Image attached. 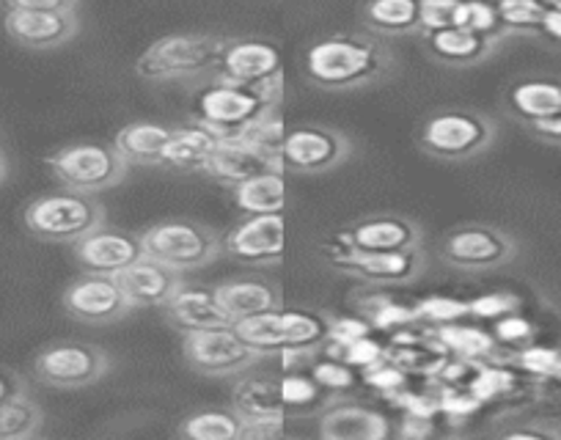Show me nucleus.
<instances>
[{
  "mask_svg": "<svg viewBox=\"0 0 561 440\" xmlns=\"http://www.w3.org/2000/svg\"><path fill=\"white\" fill-rule=\"evenodd\" d=\"M306 80L317 89L360 91L397 72V56L375 34H331L311 42L304 53Z\"/></svg>",
  "mask_w": 561,
  "mask_h": 440,
  "instance_id": "obj_1",
  "label": "nucleus"
},
{
  "mask_svg": "<svg viewBox=\"0 0 561 440\" xmlns=\"http://www.w3.org/2000/svg\"><path fill=\"white\" fill-rule=\"evenodd\" d=\"M284 80L270 85H242L213 74V83L198 91L193 121L224 138H251L270 116L278 114Z\"/></svg>",
  "mask_w": 561,
  "mask_h": 440,
  "instance_id": "obj_2",
  "label": "nucleus"
},
{
  "mask_svg": "<svg viewBox=\"0 0 561 440\" xmlns=\"http://www.w3.org/2000/svg\"><path fill=\"white\" fill-rule=\"evenodd\" d=\"M226 42L213 34L160 36L135 58V74L147 83H198L218 72Z\"/></svg>",
  "mask_w": 561,
  "mask_h": 440,
  "instance_id": "obj_3",
  "label": "nucleus"
},
{
  "mask_svg": "<svg viewBox=\"0 0 561 440\" xmlns=\"http://www.w3.org/2000/svg\"><path fill=\"white\" fill-rule=\"evenodd\" d=\"M499 141L493 116L473 107H440L419 132L421 152L444 163H468L482 158Z\"/></svg>",
  "mask_w": 561,
  "mask_h": 440,
  "instance_id": "obj_4",
  "label": "nucleus"
},
{
  "mask_svg": "<svg viewBox=\"0 0 561 440\" xmlns=\"http://www.w3.org/2000/svg\"><path fill=\"white\" fill-rule=\"evenodd\" d=\"M25 229L42 243L75 245L85 234L105 227V207L94 196L75 190L47 193L23 209Z\"/></svg>",
  "mask_w": 561,
  "mask_h": 440,
  "instance_id": "obj_5",
  "label": "nucleus"
},
{
  "mask_svg": "<svg viewBox=\"0 0 561 440\" xmlns=\"http://www.w3.org/2000/svg\"><path fill=\"white\" fill-rule=\"evenodd\" d=\"M45 163L64 190L85 193V196H100V193L122 185L129 171V163L122 158V152L113 143L100 141L69 143V147L53 152Z\"/></svg>",
  "mask_w": 561,
  "mask_h": 440,
  "instance_id": "obj_6",
  "label": "nucleus"
},
{
  "mask_svg": "<svg viewBox=\"0 0 561 440\" xmlns=\"http://www.w3.org/2000/svg\"><path fill=\"white\" fill-rule=\"evenodd\" d=\"M140 245H144V254L165 262L180 273L207 267L209 262L224 254L220 234H215L204 223L185 218L160 220V223L149 227L147 232H140Z\"/></svg>",
  "mask_w": 561,
  "mask_h": 440,
  "instance_id": "obj_7",
  "label": "nucleus"
},
{
  "mask_svg": "<svg viewBox=\"0 0 561 440\" xmlns=\"http://www.w3.org/2000/svg\"><path fill=\"white\" fill-rule=\"evenodd\" d=\"M446 267L460 273H493L520 256V243L510 232L488 223H462L438 245Z\"/></svg>",
  "mask_w": 561,
  "mask_h": 440,
  "instance_id": "obj_8",
  "label": "nucleus"
},
{
  "mask_svg": "<svg viewBox=\"0 0 561 440\" xmlns=\"http://www.w3.org/2000/svg\"><path fill=\"white\" fill-rule=\"evenodd\" d=\"M182 356L202 378H237L256 367L264 352L240 339L234 327L226 325L182 334Z\"/></svg>",
  "mask_w": 561,
  "mask_h": 440,
  "instance_id": "obj_9",
  "label": "nucleus"
},
{
  "mask_svg": "<svg viewBox=\"0 0 561 440\" xmlns=\"http://www.w3.org/2000/svg\"><path fill=\"white\" fill-rule=\"evenodd\" d=\"M280 165L300 176H322L353 158V141L336 127L298 125L280 138Z\"/></svg>",
  "mask_w": 561,
  "mask_h": 440,
  "instance_id": "obj_10",
  "label": "nucleus"
},
{
  "mask_svg": "<svg viewBox=\"0 0 561 440\" xmlns=\"http://www.w3.org/2000/svg\"><path fill=\"white\" fill-rule=\"evenodd\" d=\"M111 372L105 350L85 341H53L34 358V374L42 385L58 391H78L100 383Z\"/></svg>",
  "mask_w": 561,
  "mask_h": 440,
  "instance_id": "obj_11",
  "label": "nucleus"
},
{
  "mask_svg": "<svg viewBox=\"0 0 561 440\" xmlns=\"http://www.w3.org/2000/svg\"><path fill=\"white\" fill-rule=\"evenodd\" d=\"M421 243H424V229L419 227V220L399 212H377L364 215L342 229L336 240H331L325 254L331 262L347 251H410L421 248Z\"/></svg>",
  "mask_w": 561,
  "mask_h": 440,
  "instance_id": "obj_12",
  "label": "nucleus"
},
{
  "mask_svg": "<svg viewBox=\"0 0 561 440\" xmlns=\"http://www.w3.org/2000/svg\"><path fill=\"white\" fill-rule=\"evenodd\" d=\"M333 270L353 276L369 287H404L424 276L427 256L424 248L410 251H347L331 259Z\"/></svg>",
  "mask_w": 561,
  "mask_h": 440,
  "instance_id": "obj_13",
  "label": "nucleus"
},
{
  "mask_svg": "<svg viewBox=\"0 0 561 440\" xmlns=\"http://www.w3.org/2000/svg\"><path fill=\"white\" fill-rule=\"evenodd\" d=\"M64 311L83 325H113L133 311L116 276L83 273L64 289Z\"/></svg>",
  "mask_w": 561,
  "mask_h": 440,
  "instance_id": "obj_14",
  "label": "nucleus"
},
{
  "mask_svg": "<svg viewBox=\"0 0 561 440\" xmlns=\"http://www.w3.org/2000/svg\"><path fill=\"white\" fill-rule=\"evenodd\" d=\"M224 254L242 265H278L284 259V215H242L224 238Z\"/></svg>",
  "mask_w": 561,
  "mask_h": 440,
  "instance_id": "obj_15",
  "label": "nucleus"
},
{
  "mask_svg": "<svg viewBox=\"0 0 561 440\" xmlns=\"http://www.w3.org/2000/svg\"><path fill=\"white\" fill-rule=\"evenodd\" d=\"M284 165H280L278 149L264 147V143L253 141V138H224L215 147L204 174L213 176L220 185L234 187L240 182L253 180V176L275 174Z\"/></svg>",
  "mask_w": 561,
  "mask_h": 440,
  "instance_id": "obj_16",
  "label": "nucleus"
},
{
  "mask_svg": "<svg viewBox=\"0 0 561 440\" xmlns=\"http://www.w3.org/2000/svg\"><path fill=\"white\" fill-rule=\"evenodd\" d=\"M218 78L242 85H270L280 83V53L267 39H229L226 42L224 58H220Z\"/></svg>",
  "mask_w": 561,
  "mask_h": 440,
  "instance_id": "obj_17",
  "label": "nucleus"
},
{
  "mask_svg": "<svg viewBox=\"0 0 561 440\" xmlns=\"http://www.w3.org/2000/svg\"><path fill=\"white\" fill-rule=\"evenodd\" d=\"M3 28L25 50H58L80 34L78 9L72 12H7Z\"/></svg>",
  "mask_w": 561,
  "mask_h": 440,
  "instance_id": "obj_18",
  "label": "nucleus"
},
{
  "mask_svg": "<svg viewBox=\"0 0 561 440\" xmlns=\"http://www.w3.org/2000/svg\"><path fill=\"white\" fill-rule=\"evenodd\" d=\"M116 278L133 309H163L185 287V278L180 270L147 254L124 267Z\"/></svg>",
  "mask_w": 561,
  "mask_h": 440,
  "instance_id": "obj_19",
  "label": "nucleus"
},
{
  "mask_svg": "<svg viewBox=\"0 0 561 440\" xmlns=\"http://www.w3.org/2000/svg\"><path fill=\"white\" fill-rule=\"evenodd\" d=\"M424 39V50L433 58L438 67L446 69H471L493 58L501 50L506 39L501 36H484L462 25H451V28L433 31V34H421Z\"/></svg>",
  "mask_w": 561,
  "mask_h": 440,
  "instance_id": "obj_20",
  "label": "nucleus"
},
{
  "mask_svg": "<svg viewBox=\"0 0 561 440\" xmlns=\"http://www.w3.org/2000/svg\"><path fill=\"white\" fill-rule=\"evenodd\" d=\"M72 248L85 273H105V276H118L124 267H129L135 259L144 256L140 234H129L122 232V229L107 227H100L96 232L85 234Z\"/></svg>",
  "mask_w": 561,
  "mask_h": 440,
  "instance_id": "obj_21",
  "label": "nucleus"
},
{
  "mask_svg": "<svg viewBox=\"0 0 561 440\" xmlns=\"http://www.w3.org/2000/svg\"><path fill=\"white\" fill-rule=\"evenodd\" d=\"M501 107L510 119L523 127L550 119V116L561 114V78L531 74V78L515 80L506 85Z\"/></svg>",
  "mask_w": 561,
  "mask_h": 440,
  "instance_id": "obj_22",
  "label": "nucleus"
},
{
  "mask_svg": "<svg viewBox=\"0 0 561 440\" xmlns=\"http://www.w3.org/2000/svg\"><path fill=\"white\" fill-rule=\"evenodd\" d=\"M413 325L399 327L391 339V347L386 350V358H391L404 374L435 378V374L440 372V367L449 361V350L440 345L435 331H430V327H413Z\"/></svg>",
  "mask_w": 561,
  "mask_h": 440,
  "instance_id": "obj_23",
  "label": "nucleus"
},
{
  "mask_svg": "<svg viewBox=\"0 0 561 440\" xmlns=\"http://www.w3.org/2000/svg\"><path fill=\"white\" fill-rule=\"evenodd\" d=\"M320 435L325 440H382L391 435V424L375 407L333 400L320 413Z\"/></svg>",
  "mask_w": 561,
  "mask_h": 440,
  "instance_id": "obj_24",
  "label": "nucleus"
},
{
  "mask_svg": "<svg viewBox=\"0 0 561 440\" xmlns=\"http://www.w3.org/2000/svg\"><path fill=\"white\" fill-rule=\"evenodd\" d=\"M163 311L165 320H169L176 331H182V334L231 325L229 314L220 309L218 298H215V289L182 287L180 292L163 305Z\"/></svg>",
  "mask_w": 561,
  "mask_h": 440,
  "instance_id": "obj_25",
  "label": "nucleus"
},
{
  "mask_svg": "<svg viewBox=\"0 0 561 440\" xmlns=\"http://www.w3.org/2000/svg\"><path fill=\"white\" fill-rule=\"evenodd\" d=\"M218 141L220 138L215 136L213 130H207L204 125H198V121L174 127L163 154H160V165H163V169L196 171V174H204Z\"/></svg>",
  "mask_w": 561,
  "mask_h": 440,
  "instance_id": "obj_26",
  "label": "nucleus"
},
{
  "mask_svg": "<svg viewBox=\"0 0 561 440\" xmlns=\"http://www.w3.org/2000/svg\"><path fill=\"white\" fill-rule=\"evenodd\" d=\"M360 23L369 34L399 39L421 34V0H364Z\"/></svg>",
  "mask_w": 561,
  "mask_h": 440,
  "instance_id": "obj_27",
  "label": "nucleus"
},
{
  "mask_svg": "<svg viewBox=\"0 0 561 440\" xmlns=\"http://www.w3.org/2000/svg\"><path fill=\"white\" fill-rule=\"evenodd\" d=\"M215 298H218L220 309L229 314L231 322L242 320V316L262 314V311L280 309L278 289L270 281H259V278H231L215 287Z\"/></svg>",
  "mask_w": 561,
  "mask_h": 440,
  "instance_id": "obj_28",
  "label": "nucleus"
},
{
  "mask_svg": "<svg viewBox=\"0 0 561 440\" xmlns=\"http://www.w3.org/2000/svg\"><path fill=\"white\" fill-rule=\"evenodd\" d=\"M231 407L242 421H284L280 380L240 378L231 391Z\"/></svg>",
  "mask_w": 561,
  "mask_h": 440,
  "instance_id": "obj_29",
  "label": "nucleus"
},
{
  "mask_svg": "<svg viewBox=\"0 0 561 440\" xmlns=\"http://www.w3.org/2000/svg\"><path fill=\"white\" fill-rule=\"evenodd\" d=\"M171 130L174 127L160 125V121H133L116 132L113 147L129 165H160V154L169 143Z\"/></svg>",
  "mask_w": 561,
  "mask_h": 440,
  "instance_id": "obj_30",
  "label": "nucleus"
},
{
  "mask_svg": "<svg viewBox=\"0 0 561 440\" xmlns=\"http://www.w3.org/2000/svg\"><path fill=\"white\" fill-rule=\"evenodd\" d=\"M284 196H287V185L280 171L275 174L253 176V180L240 182L231 187V198H234L237 212L242 215H262V212H280L284 209Z\"/></svg>",
  "mask_w": 561,
  "mask_h": 440,
  "instance_id": "obj_31",
  "label": "nucleus"
},
{
  "mask_svg": "<svg viewBox=\"0 0 561 440\" xmlns=\"http://www.w3.org/2000/svg\"><path fill=\"white\" fill-rule=\"evenodd\" d=\"M435 336H438L440 345L449 350V356L455 358H468V361H495L501 352L495 334H488L482 327L446 322V325L435 327Z\"/></svg>",
  "mask_w": 561,
  "mask_h": 440,
  "instance_id": "obj_32",
  "label": "nucleus"
},
{
  "mask_svg": "<svg viewBox=\"0 0 561 440\" xmlns=\"http://www.w3.org/2000/svg\"><path fill=\"white\" fill-rule=\"evenodd\" d=\"M176 435L187 440H237L242 435V418L234 407H204L182 418Z\"/></svg>",
  "mask_w": 561,
  "mask_h": 440,
  "instance_id": "obj_33",
  "label": "nucleus"
},
{
  "mask_svg": "<svg viewBox=\"0 0 561 440\" xmlns=\"http://www.w3.org/2000/svg\"><path fill=\"white\" fill-rule=\"evenodd\" d=\"M45 427V410L28 394L0 402V440L36 438Z\"/></svg>",
  "mask_w": 561,
  "mask_h": 440,
  "instance_id": "obj_34",
  "label": "nucleus"
},
{
  "mask_svg": "<svg viewBox=\"0 0 561 440\" xmlns=\"http://www.w3.org/2000/svg\"><path fill=\"white\" fill-rule=\"evenodd\" d=\"M231 327H234L240 339H245L248 345L262 350L264 356H270V352H280L284 347H287V339H284V322H280V309L262 311V314H253V316H242V320L231 322Z\"/></svg>",
  "mask_w": 561,
  "mask_h": 440,
  "instance_id": "obj_35",
  "label": "nucleus"
},
{
  "mask_svg": "<svg viewBox=\"0 0 561 440\" xmlns=\"http://www.w3.org/2000/svg\"><path fill=\"white\" fill-rule=\"evenodd\" d=\"M280 322H284V339L287 347L284 350H306L317 352L322 345H328V322L314 311H280Z\"/></svg>",
  "mask_w": 561,
  "mask_h": 440,
  "instance_id": "obj_36",
  "label": "nucleus"
},
{
  "mask_svg": "<svg viewBox=\"0 0 561 440\" xmlns=\"http://www.w3.org/2000/svg\"><path fill=\"white\" fill-rule=\"evenodd\" d=\"M499 9L501 28H504L506 39L510 36H531L537 39L539 25H542L545 7L539 0H495Z\"/></svg>",
  "mask_w": 561,
  "mask_h": 440,
  "instance_id": "obj_37",
  "label": "nucleus"
},
{
  "mask_svg": "<svg viewBox=\"0 0 561 440\" xmlns=\"http://www.w3.org/2000/svg\"><path fill=\"white\" fill-rule=\"evenodd\" d=\"M466 0H421V34L462 25Z\"/></svg>",
  "mask_w": 561,
  "mask_h": 440,
  "instance_id": "obj_38",
  "label": "nucleus"
},
{
  "mask_svg": "<svg viewBox=\"0 0 561 440\" xmlns=\"http://www.w3.org/2000/svg\"><path fill=\"white\" fill-rule=\"evenodd\" d=\"M462 28L506 39L504 28H501L499 9H495V3H484V0H466V7H462Z\"/></svg>",
  "mask_w": 561,
  "mask_h": 440,
  "instance_id": "obj_39",
  "label": "nucleus"
},
{
  "mask_svg": "<svg viewBox=\"0 0 561 440\" xmlns=\"http://www.w3.org/2000/svg\"><path fill=\"white\" fill-rule=\"evenodd\" d=\"M364 380H366V385H371L375 391L386 394L388 400H391V396H397L399 391L408 385V374H404L402 369H399L397 363L386 356L364 369Z\"/></svg>",
  "mask_w": 561,
  "mask_h": 440,
  "instance_id": "obj_40",
  "label": "nucleus"
},
{
  "mask_svg": "<svg viewBox=\"0 0 561 440\" xmlns=\"http://www.w3.org/2000/svg\"><path fill=\"white\" fill-rule=\"evenodd\" d=\"M415 322H427V325H446V322H457L460 316L468 314V303L455 298H427L415 305Z\"/></svg>",
  "mask_w": 561,
  "mask_h": 440,
  "instance_id": "obj_41",
  "label": "nucleus"
},
{
  "mask_svg": "<svg viewBox=\"0 0 561 440\" xmlns=\"http://www.w3.org/2000/svg\"><path fill=\"white\" fill-rule=\"evenodd\" d=\"M517 305H520V298H517V294L493 292L471 300V303H468V314L479 316V320H501V316L517 311Z\"/></svg>",
  "mask_w": 561,
  "mask_h": 440,
  "instance_id": "obj_42",
  "label": "nucleus"
},
{
  "mask_svg": "<svg viewBox=\"0 0 561 440\" xmlns=\"http://www.w3.org/2000/svg\"><path fill=\"white\" fill-rule=\"evenodd\" d=\"M280 396H284V405L287 407L309 405V402L320 396V383L298 372H287V378L280 380Z\"/></svg>",
  "mask_w": 561,
  "mask_h": 440,
  "instance_id": "obj_43",
  "label": "nucleus"
},
{
  "mask_svg": "<svg viewBox=\"0 0 561 440\" xmlns=\"http://www.w3.org/2000/svg\"><path fill=\"white\" fill-rule=\"evenodd\" d=\"M371 325L364 316H350V320H333L328 322V345L344 350L347 345H353L355 339H364L369 336Z\"/></svg>",
  "mask_w": 561,
  "mask_h": 440,
  "instance_id": "obj_44",
  "label": "nucleus"
},
{
  "mask_svg": "<svg viewBox=\"0 0 561 440\" xmlns=\"http://www.w3.org/2000/svg\"><path fill=\"white\" fill-rule=\"evenodd\" d=\"M314 380L320 383V389L325 391H344L353 385V369L350 363H344L342 358H331L325 363H317L314 367Z\"/></svg>",
  "mask_w": 561,
  "mask_h": 440,
  "instance_id": "obj_45",
  "label": "nucleus"
},
{
  "mask_svg": "<svg viewBox=\"0 0 561 440\" xmlns=\"http://www.w3.org/2000/svg\"><path fill=\"white\" fill-rule=\"evenodd\" d=\"M369 320L371 327H377V331H399V327L404 325H413L415 322V311L413 309H404V305H397V303H382L380 309L375 311V314L366 316Z\"/></svg>",
  "mask_w": 561,
  "mask_h": 440,
  "instance_id": "obj_46",
  "label": "nucleus"
},
{
  "mask_svg": "<svg viewBox=\"0 0 561 440\" xmlns=\"http://www.w3.org/2000/svg\"><path fill=\"white\" fill-rule=\"evenodd\" d=\"M534 336V327L528 325L523 316H515V311L506 316H501L499 325H495V339H499L501 347H515L523 345Z\"/></svg>",
  "mask_w": 561,
  "mask_h": 440,
  "instance_id": "obj_47",
  "label": "nucleus"
},
{
  "mask_svg": "<svg viewBox=\"0 0 561 440\" xmlns=\"http://www.w3.org/2000/svg\"><path fill=\"white\" fill-rule=\"evenodd\" d=\"M382 356H386V350H382L377 341H371L369 336H364V339H355L353 345H347L342 350V361L350 363V367H360V369H366L369 363L380 361Z\"/></svg>",
  "mask_w": 561,
  "mask_h": 440,
  "instance_id": "obj_48",
  "label": "nucleus"
},
{
  "mask_svg": "<svg viewBox=\"0 0 561 440\" xmlns=\"http://www.w3.org/2000/svg\"><path fill=\"white\" fill-rule=\"evenodd\" d=\"M7 12H72L78 0H0Z\"/></svg>",
  "mask_w": 561,
  "mask_h": 440,
  "instance_id": "obj_49",
  "label": "nucleus"
},
{
  "mask_svg": "<svg viewBox=\"0 0 561 440\" xmlns=\"http://www.w3.org/2000/svg\"><path fill=\"white\" fill-rule=\"evenodd\" d=\"M504 438H561V427L556 424H520V427L499 429Z\"/></svg>",
  "mask_w": 561,
  "mask_h": 440,
  "instance_id": "obj_50",
  "label": "nucleus"
},
{
  "mask_svg": "<svg viewBox=\"0 0 561 440\" xmlns=\"http://www.w3.org/2000/svg\"><path fill=\"white\" fill-rule=\"evenodd\" d=\"M526 130L531 132L537 141L550 143V147H561V114L550 116V119H545V121H537V125L526 127Z\"/></svg>",
  "mask_w": 561,
  "mask_h": 440,
  "instance_id": "obj_51",
  "label": "nucleus"
},
{
  "mask_svg": "<svg viewBox=\"0 0 561 440\" xmlns=\"http://www.w3.org/2000/svg\"><path fill=\"white\" fill-rule=\"evenodd\" d=\"M537 39L553 50H561V12H545Z\"/></svg>",
  "mask_w": 561,
  "mask_h": 440,
  "instance_id": "obj_52",
  "label": "nucleus"
},
{
  "mask_svg": "<svg viewBox=\"0 0 561 440\" xmlns=\"http://www.w3.org/2000/svg\"><path fill=\"white\" fill-rule=\"evenodd\" d=\"M284 432V421H242L240 438H273Z\"/></svg>",
  "mask_w": 561,
  "mask_h": 440,
  "instance_id": "obj_53",
  "label": "nucleus"
},
{
  "mask_svg": "<svg viewBox=\"0 0 561 440\" xmlns=\"http://www.w3.org/2000/svg\"><path fill=\"white\" fill-rule=\"evenodd\" d=\"M20 394H28L25 380L20 378V374L9 372V369H0V402L12 400V396H20Z\"/></svg>",
  "mask_w": 561,
  "mask_h": 440,
  "instance_id": "obj_54",
  "label": "nucleus"
},
{
  "mask_svg": "<svg viewBox=\"0 0 561 440\" xmlns=\"http://www.w3.org/2000/svg\"><path fill=\"white\" fill-rule=\"evenodd\" d=\"M7 176H9V160L7 154H3V149H0V185L7 182Z\"/></svg>",
  "mask_w": 561,
  "mask_h": 440,
  "instance_id": "obj_55",
  "label": "nucleus"
},
{
  "mask_svg": "<svg viewBox=\"0 0 561 440\" xmlns=\"http://www.w3.org/2000/svg\"><path fill=\"white\" fill-rule=\"evenodd\" d=\"M545 7V12H561V0H539Z\"/></svg>",
  "mask_w": 561,
  "mask_h": 440,
  "instance_id": "obj_56",
  "label": "nucleus"
}]
</instances>
